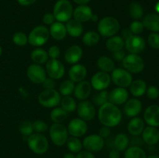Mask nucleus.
I'll list each match as a JSON object with an SVG mask.
<instances>
[{"label": "nucleus", "mask_w": 159, "mask_h": 158, "mask_svg": "<svg viewBox=\"0 0 159 158\" xmlns=\"http://www.w3.org/2000/svg\"><path fill=\"white\" fill-rule=\"evenodd\" d=\"M33 128H34V131H35L36 133H42L48 129V125L44 121L36 120L33 122Z\"/></svg>", "instance_id": "nucleus-45"}, {"label": "nucleus", "mask_w": 159, "mask_h": 158, "mask_svg": "<svg viewBox=\"0 0 159 158\" xmlns=\"http://www.w3.org/2000/svg\"><path fill=\"white\" fill-rule=\"evenodd\" d=\"M63 158H76V156H75L72 153H66L64 155Z\"/></svg>", "instance_id": "nucleus-58"}, {"label": "nucleus", "mask_w": 159, "mask_h": 158, "mask_svg": "<svg viewBox=\"0 0 159 158\" xmlns=\"http://www.w3.org/2000/svg\"><path fill=\"white\" fill-rule=\"evenodd\" d=\"M68 76L70 80L73 82L82 81L87 76V69L84 65L77 64L71 67L68 71Z\"/></svg>", "instance_id": "nucleus-23"}, {"label": "nucleus", "mask_w": 159, "mask_h": 158, "mask_svg": "<svg viewBox=\"0 0 159 158\" xmlns=\"http://www.w3.org/2000/svg\"><path fill=\"white\" fill-rule=\"evenodd\" d=\"M26 75L29 80L34 84H42L47 78V73L41 65L31 64L26 70Z\"/></svg>", "instance_id": "nucleus-12"}, {"label": "nucleus", "mask_w": 159, "mask_h": 158, "mask_svg": "<svg viewBox=\"0 0 159 158\" xmlns=\"http://www.w3.org/2000/svg\"><path fill=\"white\" fill-rule=\"evenodd\" d=\"M144 118L150 126H159V105H152L148 107L144 112Z\"/></svg>", "instance_id": "nucleus-19"}, {"label": "nucleus", "mask_w": 159, "mask_h": 158, "mask_svg": "<svg viewBox=\"0 0 159 158\" xmlns=\"http://www.w3.org/2000/svg\"><path fill=\"white\" fill-rule=\"evenodd\" d=\"M144 27L153 33L159 32V15L155 13L148 14L143 21Z\"/></svg>", "instance_id": "nucleus-28"}, {"label": "nucleus", "mask_w": 159, "mask_h": 158, "mask_svg": "<svg viewBox=\"0 0 159 158\" xmlns=\"http://www.w3.org/2000/svg\"><path fill=\"white\" fill-rule=\"evenodd\" d=\"M142 109V103L138 99H130L125 102L124 107V114L130 118L136 117Z\"/></svg>", "instance_id": "nucleus-18"}, {"label": "nucleus", "mask_w": 159, "mask_h": 158, "mask_svg": "<svg viewBox=\"0 0 159 158\" xmlns=\"http://www.w3.org/2000/svg\"><path fill=\"white\" fill-rule=\"evenodd\" d=\"M129 14L132 19L135 20H139L144 15V10L143 8L139 3L134 2L129 6Z\"/></svg>", "instance_id": "nucleus-37"}, {"label": "nucleus", "mask_w": 159, "mask_h": 158, "mask_svg": "<svg viewBox=\"0 0 159 158\" xmlns=\"http://www.w3.org/2000/svg\"><path fill=\"white\" fill-rule=\"evenodd\" d=\"M12 41L17 46H25L28 43V37L23 32H17L12 36Z\"/></svg>", "instance_id": "nucleus-43"}, {"label": "nucleus", "mask_w": 159, "mask_h": 158, "mask_svg": "<svg viewBox=\"0 0 159 158\" xmlns=\"http://www.w3.org/2000/svg\"><path fill=\"white\" fill-rule=\"evenodd\" d=\"M107 102H109V92L106 90L99 91V92L93 97V103L97 106H102Z\"/></svg>", "instance_id": "nucleus-41"}, {"label": "nucleus", "mask_w": 159, "mask_h": 158, "mask_svg": "<svg viewBox=\"0 0 159 158\" xmlns=\"http://www.w3.org/2000/svg\"><path fill=\"white\" fill-rule=\"evenodd\" d=\"M66 143L68 150H69L71 153H79V152H80L81 150H82V143L81 142L77 137L71 136V137L68 138Z\"/></svg>", "instance_id": "nucleus-40"}, {"label": "nucleus", "mask_w": 159, "mask_h": 158, "mask_svg": "<svg viewBox=\"0 0 159 158\" xmlns=\"http://www.w3.org/2000/svg\"><path fill=\"white\" fill-rule=\"evenodd\" d=\"M133 35V33H131V31L130 30V29H124L122 32V36L124 40H126L127 37H129L130 36Z\"/></svg>", "instance_id": "nucleus-56"}, {"label": "nucleus", "mask_w": 159, "mask_h": 158, "mask_svg": "<svg viewBox=\"0 0 159 158\" xmlns=\"http://www.w3.org/2000/svg\"><path fill=\"white\" fill-rule=\"evenodd\" d=\"M147 155L144 150L141 147L133 146L125 150L124 158H146Z\"/></svg>", "instance_id": "nucleus-35"}, {"label": "nucleus", "mask_w": 159, "mask_h": 158, "mask_svg": "<svg viewBox=\"0 0 159 158\" xmlns=\"http://www.w3.org/2000/svg\"><path fill=\"white\" fill-rule=\"evenodd\" d=\"M146 92H147L148 97L150 99H152V100L158 99L159 96V89L156 86H154V85L149 86L147 88Z\"/></svg>", "instance_id": "nucleus-47"}, {"label": "nucleus", "mask_w": 159, "mask_h": 158, "mask_svg": "<svg viewBox=\"0 0 159 158\" xmlns=\"http://www.w3.org/2000/svg\"><path fill=\"white\" fill-rule=\"evenodd\" d=\"M68 133L74 137H82L86 133L88 130V125L85 121L82 120L80 118L73 119L70 121L68 125Z\"/></svg>", "instance_id": "nucleus-14"}, {"label": "nucleus", "mask_w": 159, "mask_h": 158, "mask_svg": "<svg viewBox=\"0 0 159 158\" xmlns=\"http://www.w3.org/2000/svg\"><path fill=\"white\" fill-rule=\"evenodd\" d=\"M111 80L117 87L127 88L133 81L131 74L124 68H115L111 74Z\"/></svg>", "instance_id": "nucleus-9"}, {"label": "nucleus", "mask_w": 159, "mask_h": 158, "mask_svg": "<svg viewBox=\"0 0 159 158\" xmlns=\"http://www.w3.org/2000/svg\"><path fill=\"white\" fill-rule=\"evenodd\" d=\"M67 33L72 37H79L83 33V26L82 23L77 21L75 19L70 20L67 22L66 25Z\"/></svg>", "instance_id": "nucleus-26"}, {"label": "nucleus", "mask_w": 159, "mask_h": 158, "mask_svg": "<svg viewBox=\"0 0 159 158\" xmlns=\"http://www.w3.org/2000/svg\"><path fill=\"white\" fill-rule=\"evenodd\" d=\"M82 147L87 151L92 152V153L99 152L103 148L104 139L99 135H89V136H87L83 139Z\"/></svg>", "instance_id": "nucleus-15"}, {"label": "nucleus", "mask_w": 159, "mask_h": 158, "mask_svg": "<svg viewBox=\"0 0 159 158\" xmlns=\"http://www.w3.org/2000/svg\"><path fill=\"white\" fill-rule=\"evenodd\" d=\"M73 7L68 0H58L54 4L53 14L55 20L61 23H67L73 15Z\"/></svg>", "instance_id": "nucleus-3"}, {"label": "nucleus", "mask_w": 159, "mask_h": 158, "mask_svg": "<svg viewBox=\"0 0 159 158\" xmlns=\"http://www.w3.org/2000/svg\"><path fill=\"white\" fill-rule=\"evenodd\" d=\"M128 91L126 88L117 87L109 93V102L116 105H120L128 100Z\"/></svg>", "instance_id": "nucleus-17"}, {"label": "nucleus", "mask_w": 159, "mask_h": 158, "mask_svg": "<svg viewBox=\"0 0 159 158\" xmlns=\"http://www.w3.org/2000/svg\"><path fill=\"white\" fill-rule=\"evenodd\" d=\"M97 28L99 35L109 38L119 32L120 25L119 21L114 17L106 16L99 20Z\"/></svg>", "instance_id": "nucleus-2"}, {"label": "nucleus", "mask_w": 159, "mask_h": 158, "mask_svg": "<svg viewBox=\"0 0 159 158\" xmlns=\"http://www.w3.org/2000/svg\"><path fill=\"white\" fill-rule=\"evenodd\" d=\"M61 94L55 89H44L38 96V102L45 108H54L61 103Z\"/></svg>", "instance_id": "nucleus-7"}, {"label": "nucleus", "mask_w": 159, "mask_h": 158, "mask_svg": "<svg viewBox=\"0 0 159 158\" xmlns=\"http://www.w3.org/2000/svg\"><path fill=\"white\" fill-rule=\"evenodd\" d=\"M142 139L145 143L153 146L159 142V130L156 127L148 126L142 132Z\"/></svg>", "instance_id": "nucleus-24"}, {"label": "nucleus", "mask_w": 159, "mask_h": 158, "mask_svg": "<svg viewBox=\"0 0 159 158\" xmlns=\"http://www.w3.org/2000/svg\"><path fill=\"white\" fill-rule=\"evenodd\" d=\"M146 158H159V156H157V155H151V156H148Z\"/></svg>", "instance_id": "nucleus-60"}, {"label": "nucleus", "mask_w": 159, "mask_h": 158, "mask_svg": "<svg viewBox=\"0 0 159 158\" xmlns=\"http://www.w3.org/2000/svg\"><path fill=\"white\" fill-rule=\"evenodd\" d=\"M92 91V85L87 81H82L75 85L74 89V94L77 99L84 101L89 97Z\"/></svg>", "instance_id": "nucleus-21"}, {"label": "nucleus", "mask_w": 159, "mask_h": 158, "mask_svg": "<svg viewBox=\"0 0 159 158\" xmlns=\"http://www.w3.org/2000/svg\"><path fill=\"white\" fill-rule=\"evenodd\" d=\"M19 131L22 135L26 136H30L34 133V128H33V122L29 120L23 121L19 125Z\"/></svg>", "instance_id": "nucleus-42"}, {"label": "nucleus", "mask_w": 159, "mask_h": 158, "mask_svg": "<svg viewBox=\"0 0 159 158\" xmlns=\"http://www.w3.org/2000/svg\"><path fill=\"white\" fill-rule=\"evenodd\" d=\"M50 37L49 29L44 26L34 27L28 36V43L34 46H40L48 42Z\"/></svg>", "instance_id": "nucleus-5"}, {"label": "nucleus", "mask_w": 159, "mask_h": 158, "mask_svg": "<svg viewBox=\"0 0 159 158\" xmlns=\"http://www.w3.org/2000/svg\"><path fill=\"white\" fill-rule=\"evenodd\" d=\"M76 158H96V156L92 152L85 150V151L79 152L76 155Z\"/></svg>", "instance_id": "nucleus-53"}, {"label": "nucleus", "mask_w": 159, "mask_h": 158, "mask_svg": "<svg viewBox=\"0 0 159 158\" xmlns=\"http://www.w3.org/2000/svg\"><path fill=\"white\" fill-rule=\"evenodd\" d=\"M97 19H98L97 15H94V14H93V17H92L91 20H93V21H96V20H97Z\"/></svg>", "instance_id": "nucleus-59"}, {"label": "nucleus", "mask_w": 159, "mask_h": 158, "mask_svg": "<svg viewBox=\"0 0 159 158\" xmlns=\"http://www.w3.org/2000/svg\"><path fill=\"white\" fill-rule=\"evenodd\" d=\"M50 36L56 40H62L65 38L67 35L66 26L63 23L61 22H54L51 25L49 29Z\"/></svg>", "instance_id": "nucleus-25"}, {"label": "nucleus", "mask_w": 159, "mask_h": 158, "mask_svg": "<svg viewBox=\"0 0 159 158\" xmlns=\"http://www.w3.org/2000/svg\"><path fill=\"white\" fill-rule=\"evenodd\" d=\"M129 87L130 93L134 97H141L144 95L147 91V84L141 79L133 81Z\"/></svg>", "instance_id": "nucleus-30"}, {"label": "nucleus", "mask_w": 159, "mask_h": 158, "mask_svg": "<svg viewBox=\"0 0 159 158\" xmlns=\"http://www.w3.org/2000/svg\"><path fill=\"white\" fill-rule=\"evenodd\" d=\"M125 57H126V52L123 49L120 50H117V51H115V52H113V57L114 58L115 60H117V61H122Z\"/></svg>", "instance_id": "nucleus-52"}, {"label": "nucleus", "mask_w": 159, "mask_h": 158, "mask_svg": "<svg viewBox=\"0 0 159 158\" xmlns=\"http://www.w3.org/2000/svg\"><path fill=\"white\" fill-rule=\"evenodd\" d=\"M73 1H74L76 4L80 6V5H86L87 3L89 2L91 0H73Z\"/></svg>", "instance_id": "nucleus-57"}, {"label": "nucleus", "mask_w": 159, "mask_h": 158, "mask_svg": "<svg viewBox=\"0 0 159 158\" xmlns=\"http://www.w3.org/2000/svg\"><path fill=\"white\" fill-rule=\"evenodd\" d=\"M31 60L36 64L41 65L47 63L48 60V54L46 50L42 48H36L31 53Z\"/></svg>", "instance_id": "nucleus-32"}, {"label": "nucleus", "mask_w": 159, "mask_h": 158, "mask_svg": "<svg viewBox=\"0 0 159 158\" xmlns=\"http://www.w3.org/2000/svg\"><path fill=\"white\" fill-rule=\"evenodd\" d=\"M54 20H55V18H54V15L53 13H46L43 16V22L45 25H50L51 26V24L54 23Z\"/></svg>", "instance_id": "nucleus-51"}, {"label": "nucleus", "mask_w": 159, "mask_h": 158, "mask_svg": "<svg viewBox=\"0 0 159 158\" xmlns=\"http://www.w3.org/2000/svg\"><path fill=\"white\" fill-rule=\"evenodd\" d=\"M55 81H54V79L51 78V77H47L43 82L42 83L43 85V88L44 89H54L55 88Z\"/></svg>", "instance_id": "nucleus-49"}, {"label": "nucleus", "mask_w": 159, "mask_h": 158, "mask_svg": "<svg viewBox=\"0 0 159 158\" xmlns=\"http://www.w3.org/2000/svg\"><path fill=\"white\" fill-rule=\"evenodd\" d=\"M50 117L54 123H62L65 120H67L68 117V113L61 107H57V108H54L51 112Z\"/></svg>", "instance_id": "nucleus-34"}, {"label": "nucleus", "mask_w": 159, "mask_h": 158, "mask_svg": "<svg viewBox=\"0 0 159 158\" xmlns=\"http://www.w3.org/2000/svg\"><path fill=\"white\" fill-rule=\"evenodd\" d=\"M100 40V35L95 31H89L85 33L82 37V42L88 46H93L97 44Z\"/></svg>", "instance_id": "nucleus-36"}, {"label": "nucleus", "mask_w": 159, "mask_h": 158, "mask_svg": "<svg viewBox=\"0 0 159 158\" xmlns=\"http://www.w3.org/2000/svg\"><path fill=\"white\" fill-rule=\"evenodd\" d=\"M37 0H17L19 4L23 6H28L30 5L34 4Z\"/></svg>", "instance_id": "nucleus-54"}, {"label": "nucleus", "mask_w": 159, "mask_h": 158, "mask_svg": "<svg viewBox=\"0 0 159 158\" xmlns=\"http://www.w3.org/2000/svg\"><path fill=\"white\" fill-rule=\"evenodd\" d=\"M49 134L53 143L57 147L65 145L68 139V129L62 123L52 124L49 129Z\"/></svg>", "instance_id": "nucleus-6"}, {"label": "nucleus", "mask_w": 159, "mask_h": 158, "mask_svg": "<svg viewBox=\"0 0 159 158\" xmlns=\"http://www.w3.org/2000/svg\"><path fill=\"white\" fill-rule=\"evenodd\" d=\"M48 54L51 59H57L60 57L61 50L57 46H51L48 50Z\"/></svg>", "instance_id": "nucleus-48"}, {"label": "nucleus", "mask_w": 159, "mask_h": 158, "mask_svg": "<svg viewBox=\"0 0 159 158\" xmlns=\"http://www.w3.org/2000/svg\"><path fill=\"white\" fill-rule=\"evenodd\" d=\"M148 44L154 49H159V34L158 33H152L148 37Z\"/></svg>", "instance_id": "nucleus-46"}, {"label": "nucleus", "mask_w": 159, "mask_h": 158, "mask_svg": "<svg viewBox=\"0 0 159 158\" xmlns=\"http://www.w3.org/2000/svg\"><path fill=\"white\" fill-rule=\"evenodd\" d=\"M76 109L79 118L85 122L92 120L96 116V108L94 105L89 101H81Z\"/></svg>", "instance_id": "nucleus-13"}, {"label": "nucleus", "mask_w": 159, "mask_h": 158, "mask_svg": "<svg viewBox=\"0 0 159 158\" xmlns=\"http://www.w3.org/2000/svg\"><path fill=\"white\" fill-rule=\"evenodd\" d=\"M97 68L103 72H112L115 69V63L110 57L101 56L97 60Z\"/></svg>", "instance_id": "nucleus-31"}, {"label": "nucleus", "mask_w": 159, "mask_h": 158, "mask_svg": "<svg viewBox=\"0 0 159 158\" xmlns=\"http://www.w3.org/2000/svg\"><path fill=\"white\" fill-rule=\"evenodd\" d=\"M45 71L49 77L54 80H58L65 75V68L63 64L57 59H50L46 63Z\"/></svg>", "instance_id": "nucleus-10"}, {"label": "nucleus", "mask_w": 159, "mask_h": 158, "mask_svg": "<svg viewBox=\"0 0 159 158\" xmlns=\"http://www.w3.org/2000/svg\"><path fill=\"white\" fill-rule=\"evenodd\" d=\"M129 138L125 133H119L116 135L113 140V146L114 148L119 152L125 151L128 148Z\"/></svg>", "instance_id": "nucleus-33"}, {"label": "nucleus", "mask_w": 159, "mask_h": 158, "mask_svg": "<svg viewBox=\"0 0 159 158\" xmlns=\"http://www.w3.org/2000/svg\"><path fill=\"white\" fill-rule=\"evenodd\" d=\"M2 46H0V56L2 55Z\"/></svg>", "instance_id": "nucleus-62"}, {"label": "nucleus", "mask_w": 159, "mask_h": 158, "mask_svg": "<svg viewBox=\"0 0 159 158\" xmlns=\"http://www.w3.org/2000/svg\"><path fill=\"white\" fill-rule=\"evenodd\" d=\"M155 9H156L157 12H158V13H159V2H158V3H157L156 6H155Z\"/></svg>", "instance_id": "nucleus-61"}, {"label": "nucleus", "mask_w": 159, "mask_h": 158, "mask_svg": "<svg viewBox=\"0 0 159 158\" xmlns=\"http://www.w3.org/2000/svg\"><path fill=\"white\" fill-rule=\"evenodd\" d=\"M111 77L107 72L99 71L93 76L91 80V85L96 91H102L106 90L110 85Z\"/></svg>", "instance_id": "nucleus-16"}, {"label": "nucleus", "mask_w": 159, "mask_h": 158, "mask_svg": "<svg viewBox=\"0 0 159 158\" xmlns=\"http://www.w3.org/2000/svg\"><path fill=\"white\" fill-rule=\"evenodd\" d=\"M83 51L78 45H72L67 49L65 54V60L69 64H75L82 57Z\"/></svg>", "instance_id": "nucleus-22"}, {"label": "nucleus", "mask_w": 159, "mask_h": 158, "mask_svg": "<svg viewBox=\"0 0 159 158\" xmlns=\"http://www.w3.org/2000/svg\"><path fill=\"white\" fill-rule=\"evenodd\" d=\"M120 152L118 150H116V149H113L109 153V158H120Z\"/></svg>", "instance_id": "nucleus-55"}, {"label": "nucleus", "mask_w": 159, "mask_h": 158, "mask_svg": "<svg viewBox=\"0 0 159 158\" xmlns=\"http://www.w3.org/2000/svg\"><path fill=\"white\" fill-rule=\"evenodd\" d=\"M98 118L102 125L111 128L119 125L122 119V112L117 105L107 102L99 107Z\"/></svg>", "instance_id": "nucleus-1"}, {"label": "nucleus", "mask_w": 159, "mask_h": 158, "mask_svg": "<svg viewBox=\"0 0 159 158\" xmlns=\"http://www.w3.org/2000/svg\"><path fill=\"white\" fill-rule=\"evenodd\" d=\"M27 145L29 148L36 154H43L49 148L48 139L42 133H33L27 138Z\"/></svg>", "instance_id": "nucleus-4"}, {"label": "nucleus", "mask_w": 159, "mask_h": 158, "mask_svg": "<svg viewBox=\"0 0 159 158\" xmlns=\"http://www.w3.org/2000/svg\"><path fill=\"white\" fill-rule=\"evenodd\" d=\"M75 87V82L71 80H65L61 82L59 87V93L63 96H69L74 92Z\"/></svg>", "instance_id": "nucleus-39"}, {"label": "nucleus", "mask_w": 159, "mask_h": 158, "mask_svg": "<svg viewBox=\"0 0 159 158\" xmlns=\"http://www.w3.org/2000/svg\"><path fill=\"white\" fill-rule=\"evenodd\" d=\"M144 129V122L143 119L139 117H134L129 122L127 130L132 136H139L142 133Z\"/></svg>", "instance_id": "nucleus-27"}, {"label": "nucleus", "mask_w": 159, "mask_h": 158, "mask_svg": "<svg viewBox=\"0 0 159 158\" xmlns=\"http://www.w3.org/2000/svg\"><path fill=\"white\" fill-rule=\"evenodd\" d=\"M126 49L130 54H138L145 49L146 43L144 39L138 35H131L124 40Z\"/></svg>", "instance_id": "nucleus-11"}, {"label": "nucleus", "mask_w": 159, "mask_h": 158, "mask_svg": "<svg viewBox=\"0 0 159 158\" xmlns=\"http://www.w3.org/2000/svg\"><path fill=\"white\" fill-rule=\"evenodd\" d=\"M60 104L61 105V108L68 113L72 112L77 108L75 101L71 96H65L63 99H61Z\"/></svg>", "instance_id": "nucleus-38"}, {"label": "nucleus", "mask_w": 159, "mask_h": 158, "mask_svg": "<svg viewBox=\"0 0 159 158\" xmlns=\"http://www.w3.org/2000/svg\"><path fill=\"white\" fill-rule=\"evenodd\" d=\"M122 63L124 69L130 73H134V74H138L143 71L145 67V64L142 57L138 54H134L126 55L124 60H122Z\"/></svg>", "instance_id": "nucleus-8"}, {"label": "nucleus", "mask_w": 159, "mask_h": 158, "mask_svg": "<svg viewBox=\"0 0 159 158\" xmlns=\"http://www.w3.org/2000/svg\"><path fill=\"white\" fill-rule=\"evenodd\" d=\"M93 13L91 8L86 5H80L73 11V16L75 20L80 23H85L91 20Z\"/></svg>", "instance_id": "nucleus-20"}, {"label": "nucleus", "mask_w": 159, "mask_h": 158, "mask_svg": "<svg viewBox=\"0 0 159 158\" xmlns=\"http://www.w3.org/2000/svg\"><path fill=\"white\" fill-rule=\"evenodd\" d=\"M110 133H111L110 128L108 126H106V125H103L102 127H101L99 130V136H100L102 139L109 137Z\"/></svg>", "instance_id": "nucleus-50"}, {"label": "nucleus", "mask_w": 159, "mask_h": 158, "mask_svg": "<svg viewBox=\"0 0 159 158\" xmlns=\"http://www.w3.org/2000/svg\"><path fill=\"white\" fill-rule=\"evenodd\" d=\"M144 26L143 24V22L139 21V20H135L130 26V30L134 35H138L144 31Z\"/></svg>", "instance_id": "nucleus-44"}, {"label": "nucleus", "mask_w": 159, "mask_h": 158, "mask_svg": "<svg viewBox=\"0 0 159 158\" xmlns=\"http://www.w3.org/2000/svg\"><path fill=\"white\" fill-rule=\"evenodd\" d=\"M124 43H125V41L122 37L114 35L109 37L106 43V46L108 50L111 51V52H115V51L122 50L124 46Z\"/></svg>", "instance_id": "nucleus-29"}]
</instances>
